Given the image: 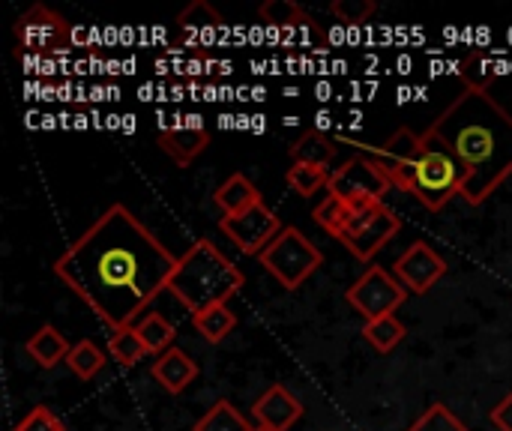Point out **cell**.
I'll return each instance as SVG.
<instances>
[{"label": "cell", "mask_w": 512, "mask_h": 431, "mask_svg": "<svg viewBox=\"0 0 512 431\" xmlns=\"http://www.w3.org/2000/svg\"><path fill=\"white\" fill-rule=\"evenodd\" d=\"M177 261L126 204H111L54 261V273L114 333L168 288Z\"/></svg>", "instance_id": "6da1fadb"}, {"label": "cell", "mask_w": 512, "mask_h": 431, "mask_svg": "<svg viewBox=\"0 0 512 431\" xmlns=\"http://www.w3.org/2000/svg\"><path fill=\"white\" fill-rule=\"evenodd\" d=\"M459 159V195L480 207L512 177V114L483 87H465L429 126Z\"/></svg>", "instance_id": "7a4b0ae2"}, {"label": "cell", "mask_w": 512, "mask_h": 431, "mask_svg": "<svg viewBox=\"0 0 512 431\" xmlns=\"http://www.w3.org/2000/svg\"><path fill=\"white\" fill-rule=\"evenodd\" d=\"M243 282V273L210 240H198L186 255H180L168 291L192 315H198L210 306L228 303L243 288Z\"/></svg>", "instance_id": "3957f363"}, {"label": "cell", "mask_w": 512, "mask_h": 431, "mask_svg": "<svg viewBox=\"0 0 512 431\" xmlns=\"http://www.w3.org/2000/svg\"><path fill=\"white\" fill-rule=\"evenodd\" d=\"M462 189V165L453 156V150L432 132H423V153L405 183V192H411L423 207L444 210L453 195Z\"/></svg>", "instance_id": "277c9868"}, {"label": "cell", "mask_w": 512, "mask_h": 431, "mask_svg": "<svg viewBox=\"0 0 512 431\" xmlns=\"http://www.w3.org/2000/svg\"><path fill=\"white\" fill-rule=\"evenodd\" d=\"M261 267L267 273L276 276L279 285H285L288 291L300 288L321 264H324V255L321 249L300 231V228H282V234L258 255Z\"/></svg>", "instance_id": "5b68a950"}, {"label": "cell", "mask_w": 512, "mask_h": 431, "mask_svg": "<svg viewBox=\"0 0 512 431\" xmlns=\"http://www.w3.org/2000/svg\"><path fill=\"white\" fill-rule=\"evenodd\" d=\"M399 228H402V219L390 207H384V201H360L354 204V216L339 240L360 261H372L375 252L384 249L399 234Z\"/></svg>", "instance_id": "8992f818"}, {"label": "cell", "mask_w": 512, "mask_h": 431, "mask_svg": "<svg viewBox=\"0 0 512 431\" xmlns=\"http://www.w3.org/2000/svg\"><path fill=\"white\" fill-rule=\"evenodd\" d=\"M330 195L348 204H360V201H384V195L393 189L390 174L384 171V165L378 159H363L354 156L348 159L342 168H336L330 174Z\"/></svg>", "instance_id": "52a82bcc"}, {"label": "cell", "mask_w": 512, "mask_h": 431, "mask_svg": "<svg viewBox=\"0 0 512 431\" xmlns=\"http://www.w3.org/2000/svg\"><path fill=\"white\" fill-rule=\"evenodd\" d=\"M408 291L399 285L396 276H390L384 267H369L351 288H348V303L369 321H381L393 315L405 303Z\"/></svg>", "instance_id": "ba28073f"}, {"label": "cell", "mask_w": 512, "mask_h": 431, "mask_svg": "<svg viewBox=\"0 0 512 431\" xmlns=\"http://www.w3.org/2000/svg\"><path fill=\"white\" fill-rule=\"evenodd\" d=\"M219 228L243 255H255V258L282 234L279 216L264 201L237 213V216H222Z\"/></svg>", "instance_id": "9c48e42d"}, {"label": "cell", "mask_w": 512, "mask_h": 431, "mask_svg": "<svg viewBox=\"0 0 512 431\" xmlns=\"http://www.w3.org/2000/svg\"><path fill=\"white\" fill-rule=\"evenodd\" d=\"M15 39H18V54H48V51H60L69 45V24L63 15H57L54 9L36 3L30 6L18 24H15Z\"/></svg>", "instance_id": "30bf717a"}, {"label": "cell", "mask_w": 512, "mask_h": 431, "mask_svg": "<svg viewBox=\"0 0 512 431\" xmlns=\"http://www.w3.org/2000/svg\"><path fill=\"white\" fill-rule=\"evenodd\" d=\"M399 285L411 294H426L435 288V282L447 273V261L429 246V243H414L393 267Z\"/></svg>", "instance_id": "8fae6325"}, {"label": "cell", "mask_w": 512, "mask_h": 431, "mask_svg": "<svg viewBox=\"0 0 512 431\" xmlns=\"http://www.w3.org/2000/svg\"><path fill=\"white\" fill-rule=\"evenodd\" d=\"M378 153V162L384 165V171L390 174L393 186L405 189L420 153H423V135L411 132V129H399L387 138V144L375 147Z\"/></svg>", "instance_id": "7c38bea8"}, {"label": "cell", "mask_w": 512, "mask_h": 431, "mask_svg": "<svg viewBox=\"0 0 512 431\" xmlns=\"http://www.w3.org/2000/svg\"><path fill=\"white\" fill-rule=\"evenodd\" d=\"M252 417L261 429L270 431H288L300 417H303V405L294 393H288L285 387H270L252 408Z\"/></svg>", "instance_id": "4fadbf2b"}, {"label": "cell", "mask_w": 512, "mask_h": 431, "mask_svg": "<svg viewBox=\"0 0 512 431\" xmlns=\"http://www.w3.org/2000/svg\"><path fill=\"white\" fill-rule=\"evenodd\" d=\"M207 144H210V132L198 123V117H192V123H177L159 132V147L177 165H189L192 159H198Z\"/></svg>", "instance_id": "5bb4252c"}, {"label": "cell", "mask_w": 512, "mask_h": 431, "mask_svg": "<svg viewBox=\"0 0 512 431\" xmlns=\"http://www.w3.org/2000/svg\"><path fill=\"white\" fill-rule=\"evenodd\" d=\"M153 378L162 384L165 393L180 396V393L198 378V366H195V360H189L186 351L171 348V351H165V354L153 363Z\"/></svg>", "instance_id": "9a60e30c"}, {"label": "cell", "mask_w": 512, "mask_h": 431, "mask_svg": "<svg viewBox=\"0 0 512 431\" xmlns=\"http://www.w3.org/2000/svg\"><path fill=\"white\" fill-rule=\"evenodd\" d=\"M216 207L225 213V216H237V213H243V210H249V207H255V204H261L264 198H261V192H258V186L246 177V174H231L219 189H216Z\"/></svg>", "instance_id": "2e32d148"}, {"label": "cell", "mask_w": 512, "mask_h": 431, "mask_svg": "<svg viewBox=\"0 0 512 431\" xmlns=\"http://www.w3.org/2000/svg\"><path fill=\"white\" fill-rule=\"evenodd\" d=\"M27 354H30V360H36L42 369H54L60 360H66L69 357V342L60 336V330H54V327H39L36 330V336H30L27 339Z\"/></svg>", "instance_id": "e0dca14e"}, {"label": "cell", "mask_w": 512, "mask_h": 431, "mask_svg": "<svg viewBox=\"0 0 512 431\" xmlns=\"http://www.w3.org/2000/svg\"><path fill=\"white\" fill-rule=\"evenodd\" d=\"M333 159H336V144H333V138H327L324 132H306V135L291 147V162H300V165L327 168Z\"/></svg>", "instance_id": "ac0fdd59"}, {"label": "cell", "mask_w": 512, "mask_h": 431, "mask_svg": "<svg viewBox=\"0 0 512 431\" xmlns=\"http://www.w3.org/2000/svg\"><path fill=\"white\" fill-rule=\"evenodd\" d=\"M192 324H195V330H198L210 345H219V342L234 330L237 315L222 303V306H210V309H204V312L192 315Z\"/></svg>", "instance_id": "d6986e66"}, {"label": "cell", "mask_w": 512, "mask_h": 431, "mask_svg": "<svg viewBox=\"0 0 512 431\" xmlns=\"http://www.w3.org/2000/svg\"><path fill=\"white\" fill-rule=\"evenodd\" d=\"M135 330H138V336L144 339V345H147V351L150 354H165V351H171L174 345V336H177V330H174V324L168 321V318H162L159 312H150V315H144L138 324H135Z\"/></svg>", "instance_id": "ffe728a7"}, {"label": "cell", "mask_w": 512, "mask_h": 431, "mask_svg": "<svg viewBox=\"0 0 512 431\" xmlns=\"http://www.w3.org/2000/svg\"><path fill=\"white\" fill-rule=\"evenodd\" d=\"M66 366H69V372H72L75 378L90 381V378H96V372L105 369V354H102L99 345H93L90 339H81V342L72 345V351H69V357H66Z\"/></svg>", "instance_id": "44dd1931"}, {"label": "cell", "mask_w": 512, "mask_h": 431, "mask_svg": "<svg viewBox=\"0 0 512 431\" xmlns=\"http://www.w3.org/2000/svg\"><path fill=\"white\" fill-rule=\"evenodd\" d=\"M195 431H252L249 420L228 402V399H219L198 423Z\"/></svg>", "instance_id": "7402d4cb"}, {"label": "cell", "mask_w": 512, "mask_h": 431, "mask_svg": "<svg viewBox=\"0 0 512 431\" xmlns=\"http://www.w3.org/2000/svg\"><path fill=\"white\" fill-rule=\"evenodd\" d=\"M108 351H111V357H114L120 366H135V363H141V360L150 354L147 345H144V339L138 336L135 327L114 330L111 339H108Z\"/></svg>", "instance_id": "603a6c76"}, {"label": "cell", "mask_w": 512, "mask_h": 431, "mask_svg": "<svg viewBox=\"0 0 512 431\" xmlns=\"http://www.w3.org/2000/svg\"><path fill=\"white\" fill-rule=\"evenodd\" d=\"M351 216H354V204L339 201V198H333V195H327V198L315 207V222H318L327 234H333L336 240H339L342 231L348 228Z\"/></svg>", "instance_id": "cb8c5ba5"}, {"label": "cell", "mask_w": 512, "mask_h": 431, "mask_svg": "<svg viewBox=\"0 0 512 431\" xmlns=\"http://www.w3.org/2000/svg\"><path fill=\"white\" fill-rule=\"evenodd\" d=\"M288 186L303 195V198H312L315 192H321L324 186H330V174L327 168H315V165H300V162H291L288 174H285Z\"/></svg>", "instance_id": "d4e9b609"}, {"label": "cell", "mask_w": 512, "mask_h": 431, "mask_svg": "<svg viewBox=\"0 0 512 431\" xmlns=\"http://www.w3.org/2000/svg\"><path fill=\"white\" fill-rule=\"evenodd\" d=\"M363 336L369 339V345L381 354H390L402 339H405V327L396 321V315H387L381 321H369L363 327Z\"/></svg>", "instance_id": "484cf974"}, {"label": "cell", "mask_w": 512, "mask_h": 431, "mask_svg": "<svg viewBox=\"0 0 512 431\" xmlns=\"http://www.w3.org/2000/svg\"><path fill=\"white\" fill-rule=\"evenodd\" d=\"M408 431H471L447 405H432Z\"/></svg>", "instance_id": "4316f807"}, {"label": "cell", "mask_w": 512, "mask_h": 431, "mask_svg": "<svg viewBox=\"0 0 512 431\" xmlns=\"http://www.w3.org/2000/svg\"><path fill=\"white\" fill-rule=\"evenodd\" d=\"M258 12H261V18L270 27H291V24H300L303 21V9L297 3H291V0H270Z\"/></svg>", "instance_id": "83f0119b"}, {"label": "cell", "mask_w": 512, "mask_h": 431, "mask_svg": "<svg viewBox=\"0 0 512 431\" xmlns=\"http://www.w3.org/2000/svg\"><path fill=\"white\" fill-rule=\"evenodd\" d=\"M330 12L345 24H363L375 12V0H336Z\"/></svg>", "instance_id": "f1b7e54d"}, {"label": "cell", "mask_w": 512, "mask_h": 431, "mask_svg": "<svg viewBox=\"0 0 512 431\" xmlns=\"http://www.w3.org/2000/svg\"><path fill=\"white\" fill-rule=\"evenodd\" d=\"M12 431H66V426L48 408H33Z\"/></svg>", "instance_id": "f546056e"}, {"label": "cell", "mask_w": 512, "mask_h": 431, "mask_svg": "<svg viewBox=\"0 0 512 431\" xmlns=\"http://www.w3.org/2000/svg\"><path fill=\"white\" fill-rule=\"evenodd\" d=\"M492 423L501 431H512V393L492 411Z\"/></svg>", "instance_id": "4dcf8cb0"}, {"label": "cell", "mask_w": 512, "mask_h": 431, "mask_svg": "<svg viewBox=\"0 0 512 431\" xmlns=\"http://www.w3.org/2000/svg\"><path fill=\"white\" fill-rule=\"evenodd\" d=\"M252 431H270V429H261V426H258V429H252Z\"/></svg>", "instance_id": "1f68e13d"}]
</instances>
